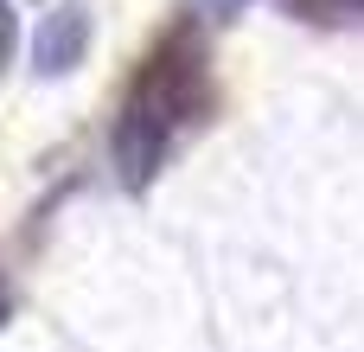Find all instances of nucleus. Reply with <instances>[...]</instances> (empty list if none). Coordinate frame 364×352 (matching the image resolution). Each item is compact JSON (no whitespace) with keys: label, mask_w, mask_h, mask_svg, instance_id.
<instances>
[{"label":"nucleus","mask_w":364,"mask_h":352,"mask_svg":"<svg viewBox=\"0 0 364 352\" xmlns=\"http://www.w3.org/2000/svg\"><path fill=\"white\" fill-rule=\"evenodd\" d=\"M211 115V45L198 32V19H173L134 64L115 128H109V160L122 173L128 192L154 186V173L166 167V154Z\"/></svg>","instance_id":"nucleus-1"},{"label":"nucleus","mask_w":364,"mask_h":352,"mask_svg":"<svg viewBox=\"0 0 364 352\" xmlns=\"http://www.w3.org/2000/svg\"><path fill=\"white\" fill-rule=\"evenodd\" d=\"M90 51V6H51L38 19V38H32V64L45 77H70Z\"/></svg>","instance_id":"nucleus-2"},{"label":"nucleus","mask_w":364,"mask_h":352,"mask_svg":"<svg viewBox=\"0 0 364 352\" xmlns=\"http://www.w3.org/2000/svg\"><path fill=\"white\" fill-rule=\"evenodd\" d=\"M6 58H13V6L0 0V71H6Z\"/></svg>","instance_id":"nucleus-3"},{"label":"nucleus","mask_w":364,"mask_h":352,"mask_svg":"<svg viewBox=\"0 0 364 352\" xmlns=\"http://www.w3.org/2000/svg\"><path fill=\"white\" fill-rule=\"evenodd\" d=\"M198 6H205V13H218V19H230V13H243L250 0H198Z\"/></svg>","instance_id":"nucleus-4"},{"label":"nucleus","mask_w":364,"mask_h":352,"mask_svg":"<svg viewBox=\"0 0 364 352\" xmlns=\"http://www.w3.org/2000/svg\"><path fill=\"white\" fill-rule=\"evenodd\" d=\"M13 314V289H6V276H0V321Z\"/></svg>","instance_id":"nucleus-5"}]
</instances>
